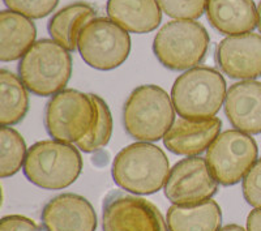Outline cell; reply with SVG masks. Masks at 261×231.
<instances>
[{
  "instance_id": "cell-1",
  "label": "cell",
  "mask_w": 261,
  "mask_h": 231,
  "mask_svg": "<svg viewBox=\"0 0 261 231\" xmlns=\"http://www.w3.org/2000/svg\"><path fill=\"white\" fill-rule=\"evenodd\" d=\"M170 162L160 146L140 141L125 146L113 162L116 186L135 195H151L166 184Z\"/></svg>"
},
{
  "instance_id": "cell-2",
  "label": "cell",
  "mask_w": 261,
  "mask_h": 231,
  "mask_svg": "<svg viewBox=\"0 0 261 231\" xmlns=\"http://www.w3.org/2000/svg\"><path fill=\"white\" fill-rule=\"evenodd\" d=\"M83 158L76 146L57 140H43L29 148L24 174L42 190L67 188L80 176Z\"/></svg>"
},
{
  "instance_id": "cell-3",
  "label": "cell",
  "mask_w": 261,
  "mask_h": 231,
  "mask_svg": "<svg viewBox=\"0 0 261 231\" xmlns=\"http://www.w3.org/2000/svg\"><path fill=\"white\" fill-rule=\"evenodd\" d=\"M222 74L209 67H195L178 77L172 85L171 101L179 116L202 120L216 116L226 98Z\"/></svg>"
},
{
  "instance_id": "cell-4",
  "label": "cell",
  "mask_w": 261,
  "mask_h": 231,
  "mask_svg": "<svg viewBox=\"0 0 261 231\" xmlns=\"http://www.w3.org/2000/svg\"><path fill=\"white\" fill-rule=\"evenodd\" d=\"M175 122L171 98L157 85H141L130 93L123 109L127 134L139 141H158Z\"/></svg>"
},
{
  "instance_id": "cell-5",
  "label": "cell",
  "mask_w": 261,
  "mask_h": 231,
  "mask_svg": "<svg viewBox=\"0 0 261 231\" xmlns=\"http://www.w3.org/2000/svg\"><path fill=\"white\" fill-rule=\"evenodd\" d=\"M18 73L33 94L55 95L64 90L71 79V54L54 39H39L21 58Z\"/></svg>"
},
{
  "instance_id": "cell-6",
  "label": "cell",
  "mask_w": 261,
  "mask_h": 231,
  "mask_svg": "<svg viewBox=\"0 0 261 231\" xmlns=\"http://www.w3.org/2000/svg\"><path fill=\"white\" fill-rule=\"evenodd\" d=\"M211 38L200 22L175 20L163 25L154 37L153 51L158 62L171 71H188L204 60Z\"/></svg>"
},
{
  "instance_id": "cell-7",
  "label": "cell",
  "mask_w": 261,
  "mask_h": 231,
  "mask_svg": "<svg viewBox=\"0 0 261 231\" xmlns=\"http://www.w3.org/2000/svg\"><path fill=\"white\" fill-rule=\"evenodd\" d=\"M97 118V107L90 94L64 89L46 105L45 125L57 141L76 144L89 134Z\"/></svg>"
},
{
  "instance_id": "cell-8",
  "label": "cell",
  "mask_w": 261,
  "mask_h": 231,
  "mask_svg": "<svg viewBox=\"0 0 261 231\" xmlns=\"http://www.w3.org/2000/svg\"><path fill=\"white\" fill-rule=\"evenodd\" d=\"M77 50L92 68L111 71L127 60L130 51L129 34L114 21L97 17L81 30Z\"/></svg>"
},
{
  "instance_id": "cell-9",
  "label": "cell",
  "mask_w": 261,
  "mask_h": 231,
  "mask_svg": "<svg viewBox=\"0 0 261 231\" xmlns=\"http://www.w3.org/2000/svg\"><path fill=\"white\" fill-rule=\"evenodd\" d=\"M257 144L251 135L228 130L218 135L206 151V162L216 181L234 186L244 179L257 161Z\"/></svg>"
},
{
  "instance_id": "cell-10",
  "label": "cell",
  "mask_w": 261,
  "mask_h": 231,
  "mask_svg": "<svg viewBox=\"0 0 261 231\" xmlns=\"http://www.w3.org/2000/svg\"><path fill=\"white\" fill-rule=\"evenodd\" d=\"M169 226L154 204L124 192H111L103 201V231H167Z\"/></svg>"
},
{
  "instance_id": "cell-11",
  "label": "cell",
  "mask_w": 261,
  "mask_h": 231,
  "mask_svg": "<svg viewBox=\"0 0 261 231\" xmlns=\"http://www.w3.org/2000/svg\"><path fill=\"white\" fill-rule=\"evenodd\" d=\"M218 190L206 160L193 156L174 165L165 184V196L175 205H196L211 200Z\"/></svg>"
},
{
  "instance_id": "cell-12",
  "label": "cell",
  "mask_w": 261,
  "mask_h": 231,
  "mask_svg": "<svg viewBox=\"0 0 261 231\" xmlns=\"http://www.w3.org/2000/svg\"><path fill=\"white\" fill-rule=\"evenodd\" d=\"M217 62L223 73L238 80L261 76V36L244 33L228 36L217 46Z\"/></svg>"
},
{
  "instance_id": "cell-13",
  "label": "cell",
  "mask_w": 261,
  "mask_h": 231,
  "mask_svg": "<svg viewBox=\"0 0 261 231\" xmlns=\"http://www.w3.org/2000/svg\"><path fill=\"white\" fill-rule=\"evenodd\" d=\"M42 226L46 231H95L97 214L85 197L63 193L45 205Z\"/></svg>"
},
{
  "instance_id": "cell-14",
  "label": "cell",
  "mask_w": 261,
  "mask_h": 231,
  "mask_svg": "<svg viewBox=\"0 0 261 231\" xmlns=\"http://www.w3.org/2000/svg\"><path fill=\"white\" fill-rule=\"evenodd\" d=\"M222 127L220 118L192 119L180 118L174 122L163 137V144L178 156H199L218 137Z\"/></svg>"
},
{
  "instance_id": "cell-15",
  "label": "cell",
  "mask_w": 261,
  "mask_h": 231,
  "mask_svg": "<svg viewBox=\"0 0 261 231\" xmlns=\"http://www.w3.org/2000/svg\"><path fill=\"white\" fill-rule=\"evenodd\" d=\"M225 114L237 130L248 135L261 134V83L246 80L230 86Z\"/></svg>"
},
{
  "instance_id": "cell-16",
  "label": "cell",
  "mask_w": 261,
  "mask_h": 231,
  "mask_svg": "<svg viewBox=\"0 0 261 231\" xmlns=\"http://www.w3.org/2000/svg\"><path fill=\"white\" fill-rule=\"evenodd\" d=\"M206 17L221 34L238 36L255 29L257 9L253 0H208Z\"/></svg>"
},
{
  "instance_id": "cell-17",
  "label": "cell",
  "mask_w": 261,
  "mask_h": 231,
  "mask_svg": "<svg viewBox=\"0 0 261 231\" xmlns=\"http://www.w3.org/2000/svg\"><path fill=\"white\" fill-rule=\"evenodd\" d=\"M106 11L111 21L136 34L153 32L162 20L157 0H109Z\"/></svg>"
},
{
  "instance_id": "cell-18",
  "label": "cell",
  "mask_w": 261,
  "mask_h": 231,
  "mask_svg": "<svg viewBox=\"0 0 261 231\" xmlns=\"http://www.w3.org/2000/svg\"><path fill=\"white\" fill-rule=\"evenodd\" d=\"M37 29L32 20L13 11L0 12V60L20 59L36 43Z\"/></svg>"
},
{
  "instance_id": "cell-19",
  "label": "cell",
  "mask_w": 261,
  "mask_h": 231,
  "mask_svg": "<svg viewBox=\"0 0 261 231\" xmlns=\"http://www.w3.org/2000/svg\"><path fill=\"white\" fill-rule=\"evenodd\" d=\"M222 212L214 200L196 205L172 204L167 211L169 231H220Z\"/></svg>"
},
{
  "instance_id": "cell-20",
  "label": "cell",
  "mask_w": 261,
  "mask_h": 231,
  "mask_svg": "<svg viewBox=\"0 0 261 231\" xmlns=\"http://www.w3.org/2000/svg\"><path fill=\"white\" fill-rule=\"evenodd\" d=\"M97 16L95 9L86 3H73L64 7L50 18L47 25L51 38L68 51L77 48L79 36Z\"/></svg>"
},
{
  "instance_id": "cell-21",
  "label": "cell",
  "mask_w": 261,
  "mask_h": 231,
  "mask_svg": "<svg viewBox=\"0 0 261 231\" xmlns=\"http://www.w3.org/2000/svg\"><path fill=\"white\" fill-rule=\"evenodd\" d=\"M29 109L27 86L13 72L0 71V123L15 125L25 118Z\"/></svg>"
},
{
  "instance_id": "cell-22",
  "label": "cell",
  "mask_w": 261,
  "mask_h": 231,
  "mask_svg": "<svg viewBox=\"0 0 261 231\" xmlns=\"http://www.w3.org/2000/svg\"><path fill=\"white\" fill-rule=\"evenodd\" d=\"M27 145L17 131L2 127L0 131V176L8 178L24 166L27 160Z\"/></svg>"
},
{
  "instance_id": "cell-23",
  "label": "cell",
  "mask_w": 261,
  "mask_h": 231,
  "mask_svg": "<svg viewBox=\"0 0 261 231\" xmlns=\"http://www.w3.org/2000/svg\"><path fill=\"white\" fill-rule=\"evenodd\" d=\"M90 97L97 107V118L89 134L76 142V146L85 153H94L105 148L113 135V116L110 109L99 95L90 94Z\"/></svg>"
},
{
  "instance_id": "cell-24",
  "label": "cell",
  "mask_w": 261,
  "mask_h": 231,
  "mask_svg": "<svg viewBox=\"0 0 261 231\" xmlns=\"http://www.w3.org/2000/svg\"><path fill=\"white\" fill-rule=\"evenodd\" d=\"M167 16L181 20H195L205 12L208 0H157Z\"/></svg>"
},
{
  "instance_id": "cell-25",
  "label": "cell",
  "mask_w": 261,
  "mask_h": 231,
  "mask_svg": "<svg viewBox=\"0 0 261 231\" xmlns=\"http://www.w3.org/2000/svg\"><path fill=\"white\" fill-rule=\"evenodd\" d=\"M11 11L28 18H42L57 8L59 0H3Z\"/></svg>"
},
{
  "instance_id": "cell-26",
  "label": "cell",
  "mask_w": 261,
  "mask_h": 231,
  "mask_svg": "<svg viewBox=\"0 0 261 231\" xmlns=\"http://www.w3.org/2000/svg\"><path fill=\"white\" fill-rule=\"evenodd\" d=\"M242 190L244 199L251 207L261 208V158L244 176Z\"/></svg>"
},
{
  "instance_id": "cell-27",
  "label": "cell",
  "mask_w": 261,
  "mask_h": 231,
  "mask_svg": "<svg viewBox=\"0 0 261 231\" xmlns=\"http://www.w3.org/2000/svg\"><path fill=\"white\" fill-rule=\"evenodd\" d=\"M0 231H46L33 219L22 216H6L0 221Z\"/></svg>"
},
{
  "instance_id": "cell-28",
  "label": "cell",
  "mask_w": 261,
  "mask_h": 231,
  "mask_svg": "<svg viewBox=\"0 0 261 231\" xmlns=\"http://www.w3.org/2000/svg\"><path fill=\"white\" fill-rule=\"evenodd\" d=\"M247 231H261V208H255L248 214Z\"/></svg>"
},
{
  "instance_id": "cell-29",
  "label": "cell",
  "mask_w": 261,
  "mask_h": 231,
  "mask_svg": "<svg viewBox=\"0 0 261 231\" xmlns=\"http://www.w3.org/2000/svg\"><path fill=\"white\" fill-rule=\"evenodd\" d=\"M220 231H246V230L239 225H227L225 226V227L221 228Z\"/></svg>"
},
{
  "instance_id": "cell-30",
  "label": "cell",
  "mask_w": 261,
  "mask_h": 231,
  "mask_svg": "<svg viewBox=\"0 0 261 231\" xmlns=\"http://www.w3.org/2000/svg\"><path fill=\"white\" fill-rule=\"evenodd\" d=\"M257 28L261 33V2L257 7Z\"/></svg>"
}]
</instances>
